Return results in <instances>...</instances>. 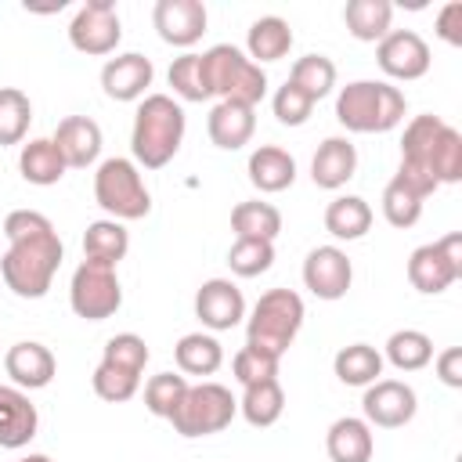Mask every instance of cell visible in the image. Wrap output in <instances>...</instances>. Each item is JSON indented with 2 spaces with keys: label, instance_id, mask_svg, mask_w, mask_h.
Wrapping results in <instances>:
<instances>
[{
  "label": "cell",
  "instance_id": "6da1fadb",
  "mask_svg": "<svg viewBox=\"0 0 462 462\" xmlns=\"http://www.w3.org/2000/svg\"><path fill=\"white\" fill-rule=\"evenodd\" d=\"M4 235L11 242L7 253L0 256L4 285L22 300L47 296V289L61 267V256H65L54 224L36 209H14L4 217Z\"/></svg>",
  "mask_w": 462,
  "mask_h": 462
},
{
  "label": "cell",
  "instance_id": "7a4b0ae2",
  "mask_svg": "<svg viewBox=\"0 0 462 462\" xmlns=\"http://www.w3.org/2000/svg\"><path fill=\"white\" fill-rule=\"evenodd\" d=\"M404 177L422 199H430L440 184L462 180V134L448 126L440 116H415L401 137V166Z\"/></svg>",
  "mask_w": 462,
  "mask_h": 462
},
{
  "label": "cell",
  "instance_id": "3957f363",
  "mask_svg": "<svg viewBox=\"0 0 462 462\" xmlns=\"http://www.w3.org/2000/svg\"><path fill=\"white\" fill-rule=\"evenodd\" d=\"M184 141V108L170 94H144L134 112L130 152L144 170H162Z\"/></svg>",
  "mask_w": 462,
  "mask_h": 462
},
{
  "label": "cell",
  "instance_id": "277c9868",
  "mask_svg": "<svg viewBox=\"0 0 462 462\" xmlns=\"http://www.w3.org/2000/svg\"><path fill=\"white\" fill-rule=\"evenodd\" d=\"M404 94L386 79H354L336 94V119L350 134H386L404 119Z\"/></svg>",
  "mask_w": 462,
  "mask_h": 462
},
{
  "label": "cell",
  "instance_id": "5b68a950",
  "mask_svg": "<svg viewBox=\"0 0 462 462\" xmlns=\"http://www.w3.org/2000/svg\"><path fill=\"white\" fill-rule=\"evenodd\" d=\"M303 325V300L292 289H267L245 321V346L282 361V354L292 346L296 332Z\"/></svg>",
  "mask_w": 462,
  "mask_h": 462
},
{
  "label": "cell",
  "instance_id": "8992f818",
  "mask_svg": "<svg viewBox=\"0 0 462 462\" xmlns=\"http://www.w3.org/2000/svg\"><path fill=\"white\" fill-rule=\"evenodd\" d=\"M206 61V79H209V90L213 97L220 101H238V105H249L256 108L267 94V76L256 61H249V54H242L238 47L231 43H217L202 54Z\"/></svg>",
  "mask_w": 462,
  "mask_h": 462
},
{
  "label": "cell",
  "instance_id": "52a82bcc",
  "mask_svg": "<svg viewBox=\"0 0 462 462\" xmlns=\"http://www.w3.org/2000/svg\"><path fill=\"white\" fill-rule=\"evenodd\" d=\"M94 199L108 213V220H141L152 213V195L134 159H105L94 173Z\"/></svg>",
  "mask_w": 462,
  "mask_h": 462
},
{
  "label": "cell",
  "instance_id": "ba28073f",
  "mask_svg": "<svg viewBox=\"0 0 462 462\" xmlns=\"http://www.w3.org/2000/svg\"><path fill=\"white\" fill-rule=\"evenodd\" d=\"M235 415H238V401L231 397L227 386L199 383V386H188V393L180 397L170 422L180 437H209V433L227 430Z\"/></svg>",
  "mask_w": 462,
  "mask_h": 462
},
{
  "label": "cell",
  "instance_id": "9c48e42d",
  "mask_svg": "<svg viewBox=\"0 0 462 462\" xmlns=\"http://www.w3.org/2000/svg\"><path fill=\"white\" fill-rule=\"evenodd\" d=\"M69 303H72V314L83 318V321H105V318H112L123 307V289H119L116 267L83 260L72 271Z\"/></svg>",
  "mask_w": 462,
  "mask_h": 462
},
{
  "label": "cell",
  "instance_id": "30bf717a",
  "mask_svg": "<svg viewBox=\"0 0 462 462\" xmlns=\"http://www.w3.org/2000/svg\"><path fill=\"white\" fill-rule=\"evenodd\" d=\"M458 278H462V235L458 231L444 235L440 242L419 245L408 256V282H411V289H419L426 296L451 289Z\"/></svg>",
  "mask_w": 462,
  "mask_h": 462
},
{
  "label": "cell",
  "instance_id": "8fae6325",
  "mask_svg": "<svg viewBox=\"0 0 462 462\" xmlns=\"http://www.w3.org/2000/svg\"><path fill=\"white\" fill-rule=\"evenodd\" d=\"M119 40H123V25L112 0H87L69 22V43L79 54H94V58L112 54Z\"/></svg>",
  "mask_w": 462,
  "mask_h": 462
},
{
  "label": "cell",
  "instance_id": "7c38bea8",
  "mask_svg": "<svg viewBox=\"0 0 462 462\" xmlns=\"http://www.w3.org/2000/svg\"><path fill=\"white\" fill-rule=\"evenodd\" d=\"M361 411H365V422L368 426H379V430H397V426H408L419 411V397L408 383L401 379H375L372 386H365V397H361Z\"/></svg>",
  "mask_w": 462,
  "mask_h": 462
},
{
  "label": "cell",
  "instance_id": "4fadbf2b",
  "mask_svg": "<svg viewBox=\"0 0 462 462\" xmlns=\"http://www.w3.org/2000/svg\"><path fill=\"white\" fill-rule=\"evenodd\" d=\"M375 61L390 79H422L430 72V43L415 32V29H390L379 47H375Z\"/></svg>",
  "mask_w": 462,
  "mask_h": 462
},
{
  "label": "cell",
  "instance_id": "5bb4252c",
  "mask_svg": "<svg viewBox=\"0 0 462 462\" xmlns=\"http://www.w3.org/2000/svg\"><path fill=\"white\" fill-rule=\"evenodd\" d=\"M354 282V263L339 245H318L303 260V285L318 300H343Z\"/></svg>",
  "mask_w": 462,
  "mask_h": 462
},
{
  "label": "cell",
  "instance_id": "9a60e30c",
  "mask_svg": "<svg viewBox=\"0 0 462 462\" xmlns=\"http://www.w3.org/2000/svg\"><path fill=\"white\" fill-rule=\"evenodd\" d=\"M195 318L213 328V332H227L245 318V296L235 282L227 278H209L199 285L195 292Z\"/></svg>",
  "mask_w": 462,
  "mask_h": 462
},
{
  "label": "cell",
  "instance_id": "2e32d148",
  "mask_svg": "<svg viewBox=\"0 0 462 462\" xmlns=\"http://www.w3.org/2000/svg\"><path fill=\"white\" fill-rule=\"evenodd\" d=\"M155 32L162 36V43L173 47H191L202 40L206 32V4L202 0H159L152 11Z\"/></svg>",
  "mask_w": 462,
  "mask_h": 462
},
{
  "label": "cell",
  "instance_id": "e0dca14e",
  "mask_svg": "<svg viewBox=\"0 0 462 462\" xmlns=\"http://www.w3.org/2000/svg\"><path fill=\"white\" fill-rule=\"evenodd\" d=\"M152 79H155L152 58H144L137 51L108 58L105 69H101V87L112 101H141L144 90L152 87Z\"/></svg>",
  "mask_w": 462,
  "mask_h": 462
},
{
  "label": "cell",
  "instance_id": "ac0fdd59",
  "mask_svg": "<svg viewBox=\"0 0 462 462\" xmlns=\"http://www.w3.org/2000/svg\"><path fill=\"white\" fill-rule=\"evenodd\" d=\"M69 170H87L101 155V126L90 116H65L51 137Z\"/></svg>",
  "mask_w": 462,
  "mask_h": 462
},
{
  "label": "cell",
  "instance_id": "d6986e66",
  "mask_svg": "<svg viewBox=\"0 0 462 462\" xmlns=\"http://www.w3.org/2000/svg\"><path fill=\"white\" fill-rule=\"evenodd\" d=\"M4 372L11 375V383H14L18 390H43V386L54 379L58 361H54V354H51L43 343L22 339V343H14V346L4 354Z\"/></svg>",
  "mask_w": 462,
  "mask_h": 462
},
{
  "label": "cell",
  "instance_id": "ffe728a7",
  "mask_svg": "<svg viewBox=\"0 0 462 462\" xmlns=\"http://www.w3.org/2000/svg\"><path fill=\"white\" fill-rule=\"evenodd\" d=\"M40 430L36 404L18 386H0V448H25Z\"/></svg>",
  "mask_w": 462,
  "mask_h": 462
},
{
  "label": "cell",
  "instance_id": "44dd1931",
  "mask_svg": "<svg viewBox=\"0 0 462 462\" xmlns=\"http://www.w3.org/2000/svg\"><path fill=\"white\" fill-rule=\"evenodd\" d=\"M354 173H357V148L350 144V137H325L310 159V180L325 191H336Z\"/></svg>",
  "mask_w": 462,
  "mask_h": 462
},
{
  "label": "cell",
  "instance_id": "7402d4cb",
  "mask_svg": "<svg viewBox=\"0 0 462 462\" xmlns=\"http://www.w3.org/2000/svg\"><path fill=\"white\" fill-rule=\"evenodd\" d=\"M209 141L224 152H238L242 144H249L253 130H256V108L238 105V101H217L209 119H206Z\"/></svg>",
  "mask_w": 462,
  "mask_h": 462
},
{
  "label": "cell",
  "instance_id": "603a6c76",
  "mask_svg": "<svg viewBox=\"0 0 462 462\" xmlns=\"http://www.w3.org/2000/svg\"><path fill=\"white\" fill-rule=\"evenodd\" d=\"M245 173H249V184H253L256 191L278 195V191L292 188V180H296V159H292L285 148H278V144H260V148L249 155Z\"/></svg>",
  "mask_w": 462,
  "mask_h": 462
},
{
  "label": "cell",
  "instance_id": "cb8c5ba5",
  "mask_svg": "<svg viewBox=\"0 0 462 462\" xmlns=\"http://www.w3.org/2000/svg\"><path fill=\"white\" fill-rule=\"evenodd\" d=\"M325 451L332 462H372V451H375L372 426L357 415L336 419L325 433Z\"/></svg>",
  "mask_w": 462,
  "mask_h": 462
},
{
  "label": "cell",
  "instance_id": "d4e9b609",
  "mask_svg": "<svg viewBox=\"0 0 462 462\" xmlns=\"http://www.w3.org/2000/svg\"><path fill=\"white\" fill-rule=\"evenodd\" d=\"M18 170H22V177L29 184L51 188V184H58L65 177L69 166H65V159H61V152H58V144L51 137H32L18 152Z\"/></svg>",
  "mask_w": 462,
  "mask_h": 462
},
{
  "label": "cell",
  "instance_id": "484cf974",
  "mask_svg": "<svg viewBox=\"0 0 462 462\" xmlns=\"http://www.w3.org/2000/svg\"><path fill=\"white\" fill-rule=\"evenodd\" d=\"M372 227V206L361 195H339L325 206V231L339 242H357Z\"/></svg>",
  "mask_w": 462,
  "mask_h": 462
},
{
  "label": "cell",
  "instance_id": "4316f807",
  "mask_svg": "<svg viewBox=\"0 0 462 462\" xmlns=\"http://www.w3.org/2000/svg\"><path fill=\"white\" fill-rule=\"evenodd\" d=\"M343 22L346 32L361 43H379L390 32L393 22V4L390 0H350L343 7Z\"/></svg>",
  "mask_w": 462,
  "mask_h": 462
},
{
  "label": "cell",
  "instance_id": "83f0119b",
  "mask_svg": "<svg viewBox=\"0 0 462 462\" xmlns=\"http://www.w3.org/2000/svg\"><path fill=\"white\" fill-rule=\"evenodd\" d=\"M292 47V29L285 18L278 14H263L249 25V36H245V51H249V61H282Z\"/></svg>",
  "mask_w": 462,
  "mask_h": 462
},
{
  "label": "cell",
  "instance_id": "f1b7e54d",
  "mask_svg": "<svg viewBox=\"0 0 462 462\" xmlns=\"http://www.w3.org/2000/svg\"><path fill=\"white\" fill-rule=\"evenodd\" d=\"M173 357H177V368L184 375H213L224 365V346L209 332H188L177 339Z\"/></svg>",
  "mask_w": 462,
  "mask_h": 462
},
{
  "label": "cell",
  "instance_id": "f546056e",
  "mask_svg": "<svg viewBox=\"0 0 462 462\" xmlns=\"http://www.w3.org/2000/svg\"><path fill=\"white\" fill-rule=\"evenodd\" d=\"M332 372L343 386H372L383 375V354L368 343H350L332 357Z\"/></svg>",
  "mask_w": 462,
  "mask_h": 462
},
{
  "label": "cell",
  "instance_id": "4dcf8cb0",
  "mask_svg": "<svg viewBox=\"0 0 462 462\" xmlns=\"http://www.w3.org/2000/svg\"><path fill=\"white\" fill-rule=\"evenodd\" d=\"M130 249V235L119 220H94L83 231V260L116 267Z\"/></svg>",
  "mask_w": 462,
  "mask_h": 462
},
{
  "label": "cell",
  "instance_id": "1f68e13d",
  "mask_svg": "<svg viewBox=\"0 0 462 462\" xmlns=\"http://www.w3.org/2000/svg\"><path fill=\"white\" fill-rule=\"evenodd\" d=\"M238 411H242L245 422L256 426V430L274 426V422L282 419V411H285V390H282V383H278V379H263V383L245 386V393H242V401H238Z\"/></svg>",
  "mask_w": 462,
  "mask_h": 462
},
{
  "label": "cell",
  "instance_id": "d6a6232c",
  "mask_svg": "<svg viewBox=\"0 0 462 462\" xmlns=\"http://www.w3.org/2000/svg\"><path fill=\"white\" fill-rule=\"evenodd\" d=\"M231 227H235L238 238L274 242L278 231H282V213H278V206H271V202L249 199V202H238V206L231 209Z\"/></svg>",
  "mask_w": 462,
  "mask_h": 462
},
{
  "label": "cell",
  "instance_id": "836d02e7",
  "mask_svg": "<svg viewBox=\"0 0 462 462\" xmlns=\"http://www.w3.org/2000/svg\"><path fill=\"white\" fill-rule=\"evenodd\" d=\"M397 372H419L433 361V339L419 328H397L390 339H386V357Z\"/></svg>",
  "mask_w": 462,
  "mask_h": 462
},
{
  "label": "cell",
  "instance_id": "e575fe53",
  "mask_svg": "<svg viewBox=\"0 0 462 462\" xmlns=\"http://www.w3.org/2000/svg\"><path fill=\"white\" fill-rule=\"evenodd\" d=\"M422 195L404 180V177H390V184L383 188V217H386V224L390 227H415L419 224V217H422Z\"/></svg>",
  "mask_w": 462,
  "mask_h": 462
},
{
  "label": "cell",
  "instance_id": "d590c367",
  "mask_svg": "<svg viewBox=\"0 0 462 462\" xmlns=\"http://www.w3.org/2000/svg\"><path fill=\"white\" fill-rule=\"evenodd\" d=\"M289 83L300 87L310 101H321V97L332 94V87H336V65H332V58H325V54H303V58L292 61Z\"/></svg>",
  "mask_w": 462,
  "mask_h": 462
},
{
  "label": "cell",
  "instance_id": "8d00e7d4",
  "mask_svg": "<svg viewBox=\"0 0 462 462\" xmlns=\"http://www.w3.org/2000/svg\"><path fill=\"white\" fill-rule=\"evenodd\" d=\"M166 79H170L173 94L184 97V101H209V97H213L209 79H206V61H202V54H191V51H188V54L173 58Z\"/></svg>",
  "mask_w": 462,
  "mask_h": 462
},
{
  "label": "cell",
  "instance_id": "74e56055",
  "mask_svg": "<svg viewBox=\"0 0 462 462\" xmlns=\"http://www.w3.org/2000/svg\"><path fill=\"white\" fill-rule=\"evenodd\" d=\"M32 119V105L18 87H0V144H22Z\"/></svg>",
  "mask_w": 462,
  "mask_h": 462
},
{
  "label": "cell",
  "instance_id": "f35d334b",
  "mask_svg": "<svg viewBox=\"0 0 462 462\" xmlns=\"http://www.w3.org/2000/svg\"><path fill=\"white\" fill-rule=\"evenodd\" d=\"M188 379L184 375H177V372H159V375H152L148 383H144V408L152 411V415H159V419H170L173 411H177V404H180V397L188 393Z\"/></svg>",
  "mask_w": 462,
  "mask_h": 462
},
{
  "label": "cell",
  "instance_id": "ab89813d",
  "mask_svg": "<svg viewBox=\"0 0 462 462\" xmlns=\"http://www.w3.org/2000/svg\"><path fill=\"white\" fill-rule=\"evenodd\" d=\"M274 263V242H260V238H238L227 249V267L238 278H256L263 271H271Z\"/></svg>",
  "mask_w": 462,
  "mask_h": 462
},
{
  "label": "cell",
  "instance_id": "60d3db41",
  "mask_svg": "<svg viewBox=\"0 0 462 462\" xmlns=\"http://www.w3.org/2000/svg\"><path fill=\"white\" fill-rule=\"evenodd\" d=\"M101 361L112 365V368H123V372L141 375L144 365H148V343H144L137 332H116V336L105 343Z\"/></svg>",
  "mask_w": 462,
  "mask_h": 462
},
{
  "label": "cell",
  "instance_id": "b9f144b4",
  "mask_svg": "<svg viewBox=\"0 0 462 462\" xmlns=\"http://www.w3.org/2000/svg\"><path fill=\"white\" fill-rule=\"evenodd\" d=\"M90 386H94V393H97L101 401L123 404V401H130V397L137 393L141 375L123 372V368H112V365H105V361H101V365L94 368V375H90Z\"/></svg>",
  "mask_w": 462,
  "mask_h": 462
},
{
  "label": "cell",
  "instance_id": "7bdbcfd3",
  "mask_svg": "<svg viewBox=\"0 0 462 462\" xmlns=\"http://www.w3.org/2000/svg\"><path fill=\"white\" fill-rule=\"evenodd\" d=\"M271 108H274V119H278L282 126H303V123L310 119V112H314V101H310L300 87H292V83L285 79V87L274 90Z\"/></svg>",
  "mask_w": 462,
  "mask_h": 462
},
{
  "label": "cell",
  "instance_id": "ee69618b",
  "mask_svg": "<svg viewBox=\"0 0 462 462\" xmlns=\"http://www.w3.org/2000/svg\"><path fill=\"white\" fill-rule=\"evenodd\" d=\"M231 372L242 386H253V383H263V379H278V361L253 350V346H242L235 357H231Z\"/></svg>",
  "mask_w": 462,
  "mask_h": 462
},
{
  "label": "cell",
  "instance_id": "f6af8a7d",
  "mask_svg": "<svg viewBox=\"0 0 462 462\" xmlns=\"http://www.w3.org/2000/svg\"><path fill=\"white\" fill-rule=\"evenodd\" d=\"M437 36L444 43H451V47L462 43V4L458 0H451V4H444L437 11Z\"/></svg>",
  "mask_w": 462,
  "mask_h": 462
},
{
  "label": "cell",
  "instance_id": "bcb514c9",
  "mask_svg": "<svg viewBox=\"0 0 462 462\" xmlns=\"http://www.w3.org/2000/svg\"><path fill=\"white\" fill-rule=\"evenodd\" d=\"M433 361H437V375H440V383L458 390V386H462V350H458V346H448V350L437 354Z\"/></svg>",
  "mask_w": 462,
  "mask_h": 462
},
{
  "label": "cell",
  "instance_id": "7dc6e473",
  "mask_svg": "<svg viewBox=\"0 0 462 462\" xmlns=\"http://www.w3.org/2000/svg\"><path fill=\"white\" fill-rule=\"evenodd\" d=\"M18 462H51V458H47V455H22Z\"/></svg>",
  "mask_w": 462,
  "mask_h": 462
}]
</instances>
